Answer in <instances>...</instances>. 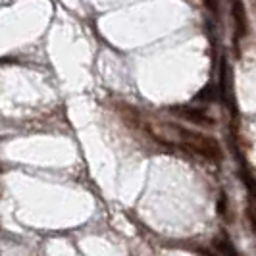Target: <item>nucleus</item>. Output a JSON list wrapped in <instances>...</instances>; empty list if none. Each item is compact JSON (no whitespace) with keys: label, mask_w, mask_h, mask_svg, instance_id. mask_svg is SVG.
Returning <instances> with one entry per match:
<instances>
[{"label":"nucleus","mask_w":256,"mask_h":256,"mask_svg":"<svg viewBox=\"0 0 256 256\" xmlns=\"http://www.w3.org/2000/svg\"><path fill=\"white\" fill-rule=\"evenodd\" d=\"M170 128L174 129L178 135H180L183 142H180V146L189 154H196V156H202L206 160H212V162H220L222 160V146L214 137H208L202 135L198 131H191V129H185L176 124H170Z\"/></svg>","instance_id":"obj_1"},{"label":"nucleus","mask_w":256,"mask_h":256,"mask_svg":"<svg viewBox=\"0 0 256 256\" xmlns=\"http://www.w3.org/2000/svg\"><path fill=\"white\" fill-rule=\"evenodd\" d=\"M231 18H233V29H235V42H239V38L246 37L248 33L246 8L241 0H231Z\"/></svg>","instance_id":"obj_2"},{"label":"nucleus","mask_w":256,"mask_h":256,"mask_svg":"<svg viewBox=\"0 0 256 256\" xmlns=\"http://www.w3.org/2000/svg\"><path fill=\"white\" fill-rule=\"evenodd\" d=\"M172 112L176 116H180L183 120H187V122H191L194 126H202V128H212V126H216V122H214V118H210L208 114H204L202 110H198V108H191V106H176V108H172Z\"/></svg>","instance_id":"obj_3"},{"label":"nucleus","mask_w":256,"mask_h":256,"mask_svg":"<svg viewBox=\"0 0 256 256\" xmlns=\"http://www.w3.org/2000/svg\"><path fill=\"white\" fill-rule=\"evenodd\" d=\"M212 244H214V248H216V252L220 256H239L235 244L231 243L230 239H226V237H216Z\"/></svg>","instance_id":"obj_4"},{"label":"nucleus","mask_w":256,"mask_h":256,"mask_svg":"<svg viewBox=\"0 0 256 256\" xmlns=\"http://www.w3.org/2000/svg\"><path fill=\"white\" fill-rule=\"evenodd\" d=\"M218 212H220V214H222V216H224V214L228 212V196H226L224 192L220 194V200H218Z\"/></svg>","instance_id":"obj_5"},{"label":"nucleus","mask_w":256,"mask_h":256,"mask_svg":"<svg viewBox=\"0 0 256 256\" xmlns=\"http://www.w3.org/2000/svg\"><path fill=\"white\" fill-rule=\"evenodd\" d=\"M198 256H216V254L210 252V250H206V248H198Z\"/></svg>","instance_id":"obj_6"}]
</instances>
